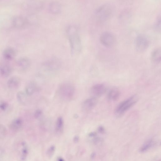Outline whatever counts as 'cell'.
<instances>
[{
	"mask_svg": "<svg viewBox=\"0 0 161 161\" xmlns=\"http://www.w3.org/2000/svg\"><path fill=\"white\" fill-rule=\"evenodd\" d=\"M66 34L70 43L72 55H78L82 50V43L78 28L75 25H70L67 29Z\"/></svg>",
	"mask_w": 161,
	"mask_h": 161,
	"instance_id": "cell-1",
	"label": "cell"
},
{
	"mask_svg": "<svg viewBox=\"0 0 161 161\" xmlns=\"http://www.w3.org/2000/svg\"><path fill=\"white\" fill-rule=\"evenodd\" d=\"M115 10L114 5L109 3L103 4L99 7L95 12L96 18L99 22H103L111 18Z\"/></svg>",
	"mask_w": 161,
	"mask_h": 161,
	"instance_id": "cell-2",
	"label": "cell"
},
{
	"mask_svg": "<svg viewBox=\"0 0 161 161\" xmlns=\"http://www.w3.org/2000/svg\"><path fill=\"white\" fill-rule=\"evenodd\" d=\"M137 96L133 95L121 103L116 108L115 114L117 117H120L132 107L138 100Z\"/></svg>",
	"mask_w": 161,
	"mask_h": 161,
	"instance_id": "cell-3",
	"label": "cell"
},
{
	"mask_svg": "<svg viewBox=\"0 0 161 161\" xmlns=\"http://www.w3.org/2000/svg\"><path fill=\"white\" fill-rule=\"evenodd\" d=\"M59 96L65 101H70L73 98L75 93L74 86L71 83H65L62 84L58 89Z\"/></svg>",
	"mask_w": 161,
	"mask_h": 161,
	"instance_id": "cell-4",
	"label": "cell"
},
{
	"mask_svg": "<svg viewBox=\"0 0 161 161\" xmlns=\"http://www.w3.org/2000/svg\"><path fill=\"white\" fill-rule=\"evenodd\" d=\"M62 65L60 59L56 57H53L48 59L42 63L40 67L41 70L47 72H54L60 69Z\"/></svg>",
	"mask_w": 161,
	"mask_h": 161,
	"instance_id": "cell-5",
	"label": "cell"
},
{
	"mask_svg": "<svg viewBox=\"0 0 161 161\" xmlns=\"http://www.w3.org/2000/svg\"><path fill=\"white\" fill-rule=\"evenodd\" d=\"M136 49L138 52L145 51L149 45V41L146 36L140 35L136 38L135 42Z\"/></svg>",
	"mask_w": 161,
	"mask_h": 161,
	"instance_id": "cell-6",
	"label": "cell"
},
{
	"mask_svg": "<svg viewBox=\"0 0 161 161\" xmlns=\"http://www.w3.org/2000/svg\"><path fill=\"white\" fill-rule=\"evenodd\" d=\"M100 41L104 46L108 48L111 47L115 43V38L111 32H105L101 35Z\"/></svg>",
	"mask_w": 161,
	"mask_h": 161,
	"instance_id": "cell-7",
	"label": "cell"
},
{
	"mask_svg": "<svg viewBox=\"0 0 161 161\" xmlns=\"http://www.w3.org/2000/svg\"><path fill=\"white\" fill-rule=\"evenodd\" d=\"M106 91V87L105 85L101 83L95 85L91 89V94L95 97L102 96Z\"/></svg>",
	"mask_w": 161,
	"mask_h": 161,
	"instance_id": "cell-8",
	"label": "cell"
},
{
	"mask_svg": "<svg viewBox=\"0 0 161 161\" xmlns=\"http://www.w3.org/2000/svg\"><path fill=\"white\" fill-rule=\"evenodd\" d=\"M97 103V100L95 97L89 98L85 100L82 105V108L84 111L88 112L94 108Z\"/></svg>",
	"mask_w": 161,
	"mask_h": 161,
	"instance_id": "cell-9",
	"label": "cell"
},
{
	"mask_svg": "<svg viewBox=\"0 0 161 161\" xmlns=\"http://www.w3.org/2000/svg\"><path fill=\"white\" fill-rule=\"evenodd\" d=\"M17 64L18 66L21 70L22 71H26L29 68L31 63L28 58L22 57L19 59Z\"/></svg>",
	"mask_w": 161,
	"mask_h": 161,
	"instance_id": "cell-10",
	"label": "cell"
},
{
	"mask_svg": "<svg viewBox=\"0 0 161 161\" xmlns=\"http://www.w3.org/2000/svg\"><path fill=\"white\" fill-rule=\"evenodd\" d=\"M20 79L18 77H14L10 78L8 80L7 86L11 89H18L20 85Z\"/></svg>",
	"mask_w": 161,
	"mask_h": 161,
	"instance_id": "cell-11",
	"label": "cell"
},
{
	"mask_svg": "<svg viewBox=\"0 0 161 161\" xmlns=\"http://www.w3.org/2000/svg\"><path fill=\"white\" fill-rule=\"evenodd\" d=\"M23 124V122L22 119L17 118L12 122L10 124V127L13 131H18L22 129Z\"/></svg>",
	"mask_w": 161,
	"mask_h": 161,
	"instance_id": "cell-12",
	"label": "cell"
},
{
	"mask_svg": "<svg viewBox=\"0 0 161 161\" xmlns=\"http://www.w3.org/2000/svg\"><path fill=\"white\" fill-rule=\"evenodd\" d=\"M12 69L11 66L7 64L0 66V74L3 77H7L11 74Z\"/></svg>",
	"mask_w": 161,
	"mask_h": 161,
	"instance_id": "cell-13",
	"label": "cell"
},
{
	"mask_svg": "<svg viewBox=\"0 0 161 161\" xmlns=\"http://www.w3.org/2000/svg\"><path fill=\"white\" fill-rule=\"evenodd\" d=\"M49 12L54 14L60 13L62 10L61 5L56 2L51 3L49 5Z\"/></svg>",
	"mask_w": 161,
	"mask_h": 161,
	"instance_id": "cell-14",
	"label": "cell"
},
{
	"mask_svg": "<svg viewBox=\"0 0 161 161\" xmlns=\"http://www.w3.org/2000/svg\"><path fill=\"white\" fill-rule=\"evenodd\" d=\"M152 61L154 63H158L161 61V49L158 48L155 49L151 55Z\"/></svg>",
	"mask_w": 161,
	"mask_h": 161,
	"instance_id": "cell-15",
	"label": "cell"
},
{
	"mask_svg": "<svg viewBox=\"0 0 161 161\" xmlns=\"http://www.w3.org/2000/svg\"><path fill=\"white\" fill-rule=\"evenodd\" d=\"M11 107L9 104L5 101L0 102V115H4L10 112Z\"/></svg>",
	"mask_w": 161,
	"mask_h": 161,
	"instance_id": "cell-16",
	"label": "cell"
},
{
	"mask_svg": "<svg viewBox=\"0 0 161 161\" xmlns=\"http://www.w3.org/2000/svg\"><path fill=\"white\" fill-rule=\"evenodd\" d=\"M26 23V20L20 16L15 17L13 20L14 26L16 28H21L23 27Z\"/></svg>",
	"mask_w": 161,
	"mask_h": 161,
	"instance_id": "cell-17",
	"label": "cell"
},
{
	"mask_svg": "<svg viewBox=\"0 0 161 161\" xmlns=\"http://www.w3.org/2000/svg\"><path fill=\"white\" fill-rule=\"evenodd\" d=\"M15 50L12 48H7L3 51V55L6 60H11L15 56Z\"/></svg>",
	"mask_w": 161,
	"mask_h": 161,
	"instance_id": "cell-18",
	"label": "cell"
},
{
	"mask_svg": "<svg viewBox=\"0 0 161 161\" xmlns=\"http://www.w3.org/2000/svg\"><path fill=\"white\" fill-rule=\"evenodd\" d=\"M120 95V92L116 89H113L109 92L108 97L109 100L116 101L119 98Z\"/></svg>",
	"mask_w": 161,
	"mask_h": 161,
	"instance_id": "cell-19",
	"label": "cell"
},
{
	"mask_svg": "<svg viewBox=\"0 0 161 161\" xmlns=\"http://www.w3.org/2000/svg\"><path fill=\"white\" fill-rule=\"evenodd\" d=\"M21 146L20 159L21 161H24L27 159L28 154V148L27 143L24 142L22 143Z\"/></svg>",
	"mask_w": 161,
	"mask_h": 161,
	"instance_id": "cell-20",
	"label": "cell"
},
{
	"mask_svg": "<svg viewBox=\"0 0 161 161\" xmlns=\"http://www.w3.org/2000/svg\"><path fill=\"white\" fill-rule=\"evenodd\" d=\"M28 96L23 91H19L16 95L17 99L18 102L22 105H25L27 102Z\"/></svg>",
	"mask_w": 161,
	"mask_h": 161,
	"instance_id": "cell-21",
	"label": "cell"
},
{
	"mask_svg": "<svg viewBox=\"0 0 161 161\" xmlns=\"http://www.w3.org/2000/svg\"><path fill=\"white\" fill-rule=\"evenodd\" d=\"M36 90V86L35 83L31 82L27 86L25 89V93L28 96L32 95Z\"/></svg>",
	"mask_w": 161,
	"mask_h": 161,
	"instance_id": "cell-22",
	"label": "cell"
},
{
	"mask_svg": "<svg viewBox=\"0 0 161 161\" xmlns=\"http://www.w3.org/2000/svg\"><path fill=\"white\" fill-rule=\"evenodd\" d=\"M153 141L150 139L146 141L140 149V151L141 153L145 152L149 150L153 146Z\"/></svg>",
	"mask_w": 161,
	"mask_h": 161,
	"instance_id": "cell-23",
	"label": "cell"
},
{
	"mask_svg": "<svg viewBox=\"0 0 161 161\" xmlns=\"http://www.w3.org/2000/svg\"><path fill=\"white\" fill-rule=\"evenodd\" d=\"M64 125V122L63 118L61 117L58 118L55 126L56 130L57 132H61L63 130Z\"/></svg>",
	"mask_w": 161,
	"mask_h": 161,
	"instance_id": "cell-24",
	"label": "cell"
},
{
	"mask_svg": "<svg viewBox=\"0 0 161 161\" xmlns=\"http://www.w3.org/2000/svg\"><path fill=\"white\" fill-rule=\"evenodd\" d=\"M7 133L5 127L2 125H0V139L4 138Z\"/></svg>",
	"mask_w": 161,
	"mask_h": 161,
	"instance_id": "cell-25",
	"label": "cell"
},
{
	"mask_svg": "<svg viewBox=\"0 0 161 161\" xmlns=\"http://www.w3.org/2000/svg\"><path fill=\"white\" fill-rule=\"evenodd\" d=\"M155 28L156 30L159 32L160 31V16L158 17L155 25Z\"/></svg>",
	"mask_w": 161,
	"mask_h": 161,
	"instance_id": "cell-26",
	"label": "cell"
},
{
	"mask_svg": "<svg viewBox=\"0 0 161 161\" xmlns=\"http://www.w3.org/2000/svg\"><path fill=\"white\" fill-rule=\"evenodd\" d=\"M42 114V112L40 109L36 110L34 114V117L36 119H38L40 117Z\"/></svg>",
	"mask_w": 161,
	"mask_h": 161,
	"instance_id": "cell-27",
	"label": "cell"
},
{
	"mask_svg": "<svg viewBox=\"0 0 161 161\" xmlns=\"http://www.w3.org/2000/svg\"><path fill=\"white\" fill-rule=\"evenodd\" d=\"M55 150V148L54 146H52L50 147L48 151V154L49 156H52Z\"/></svg>",
	"mask_w": 161,
	"mask_h": 161,
	"instance_id": "cell-28",
	"label": "cell"
},
{
	"mask_svg": "<svg viewBox=\"0 0 161 161\" xmlns=\"http://www.w3.org/2000/svg\"><path fill=\"white\" fill-rule=\"evenodd\" d=\"M5 154V150L2 148L0 147V159L3 158Z\"/></svg>",
	"mask_w": 161,
	"mask_h": 161,
	"instance_id": "cell-29",
	"label": "cell"
},
{
	"mask_svg": "<svg viewBox=\"0 0 161 161\" xmlns=\"http://www.w3.org/2000/svg\"><path fill=\"white\" fill-rule=\"evenodd\" d=\"M98 130L99 132L101 133H104L105 132V129L104 127L100 126L99 127Z\"/></svg>",
	"mask_w": 161,
	"mask_h": 161,
	"instance_id": "cell-30",
	"label": "cell"
},
{
	"mask_svg": "<svg viewBox=\"0 0 161 161\" xmlns=\"http://www.w3.org/2000/svg\"><path fill=\"white\" fill-rule=\"evenodd\" d=\"M58 161H64L63 159L62 158H59Z\"/></svg>",
	"mask_w": 161,
	"mask_h": 161,
	"instance_id": "cell-31",
	"label": "cell"
}]
</instances>
